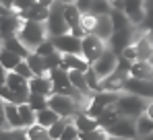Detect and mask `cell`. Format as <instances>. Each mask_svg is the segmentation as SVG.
<instances>
[{"label":"cell","instance_id":"obj_23","mask_svg":"<svg viewBox=\"0 0 153 140\" xmlns=\"http://www.w3.org/2000/svg\"><path fill=\"white\" fill-rule=\"evenodd\" d=\"M73 122H75L76 130L79 132H89V130H97L100 128V124H97V119L91 116H87L85 111H81V113H76L75 117H73Z\"/></svg>","mask_w":153,"mask_h":140},{"label":"cell","instance_id":"obj_49","mask_svg":"<svg viewBox=\"0 0 153 140\" xmlns=\"http://www.w3.org/2000/svg\"><path fill=\"white\" fill-rule=\"evenodd\" d=\"M39 4H44V6H52L54 4V0H37Z\"/></svg>","mask_w":153,"mask_h":140},{"label":"cell","instance_id":"obj_7","mask_svg":"<svg viewBox=\"0 0 153 140\" xmlns=\"http://www.w3.org/2000/svg\"><path fill=\"white\" fill-rule=\"evenodd\" d=\"M118 60H120V56H118V54H114V52L108 47L102 56H100V58H97V60L91 64V68L95 70V72L100 74V78L103 80V78H108V76H110V74L116 70V66H118Z\"/></svg>","mask_w":153,"mask_h":140},{"label":"cell","instance_id":"obj_45","mask_svg":"<svg viewBox=\"0 0 153 140\" xmlns=\"http://www.w3.org/2000/svg\"><path fill=\"white\" fill-rule=\"evenodd\" d=\"M112 10H122L124 13V0H112Z\"/></svg>","mask_w":153,"mask_h":140},{"label":"cell","instance_id":"obj_14","mask_svg":"<svg viewBox=\"0 0 153 140\" xmlns=\"http://www.w3.org/2000/svg\"><path fill=\"white\" fill-rule=\"evenodd\" d=\"M89 62L83 58V56H76V54H62V66L64 70H76V72H87L89 70Z\"/></svg>","mask_w":153,"mask_h":140},{"label":"cell","instance_id":"obj_41","mask_svg":"<svg viewBox=\"0 0 153 140\" xmlns=\"http://www.w3.org/2000/svg\"><path fill=\"white\" fill-rule=\"evenodd\" d=\"M122 58H124V60H128V62H137V60H139V54H137V46H134V43L126 46L124 49H122Z\"/></svg>","mask_w":153,"mask_h":140},{"label":"cell","instance_id":"obj_25","mask_svg":"<svg viewBox=\"0 0 153 140\" xmlns=\"http://www.w3.org/2000/svg\"><path fill=\"white\" fill-rule=\"evenodd\" d=\"M64 19L68 23V29H75L81 25V19H83V13L76 8V4H66L64 6Z\"/></svg>","mask_w":153,"mask_h":140},{"label":"cell","instance_id":"obj_56","mask_svg":"<svg viewBox=\"0 0 153 140\" xmlns=\"http://www.w3.org/2000/svg\"><path fill=\"white\" fill-rule=\"evenodd\" d=\"M0 4H2V0H0Z\"/></svg>","mask_w":153,"mask_h":140},{"label":"cell","instance_id":"obj_26","mask_svg":"<svg viewBox=\"0 0 153 140\" xmlns=\"http://www.w3.org/2000/svg\"><path fill=\"white\" fill-rule=\"evenodd\" d=\"M2 47H6V49H10V52H15V54H19L23 60H25L27 56L31 54V49L19 39V37H10V39H6L4 43H2Z\"/></svg>","mask_w":153,"mask_h":140},{"label":"cell","instance_id":"obj_42","mask_svg":"<svg viewBox=\"0 0 153 140\" xmlns=\"http://www.w3.org/2000/svg\"><path fill=\"white\" fill-rule=\"evenodd\" d=\"M0 99H2L4 103H17V99H15L13 91H10L4 83H0Z\"/></svg>","mask_w":153,"mask_h":140},{"label":"cell","instance_id":"obj_21","mask_svg":"<svg viewBox=\"0 0 153 140\" xmlns=\"http://www.w3.org/2000/svg\"><path fill=\"white\" fill-rule=\"evenodd\" d=\"M25 60H27L29 68L33 70V74H35V76H48V66H46V58H44V56H39V54L31 52Z\"/></svg>","mask_w":153,"mask_h":140},{"label":"cell","instance_id":"obj_32","mask_svg":"<svg viewBox=\"0 0 153 140\" xmlns=\"http://www.w3.org/2000/svg\"><path fill=\"white\" fill-rule=\"evenodd\" d=\"M73 117H60L52 128H48V132H50V138L52 140H60L62 138V132H64V128L68 126V122H71Z\"/></svg>","mask_w":153,"mask_h":140},{"label":"cell","instance_id":"obj_47","mask_svg":"<svg viewBox=\"0 0 153 140\" xmlns=\"http://www.w3.org/2000/svg\"><path fill=\"white\" fill-rule=\"evenodd\" d=\"M145 113L153 119V101H149V103H147V111H145Z\"/></svg>","mask_w":153,"mask_h":140},{"label":"cell","instance_id":"obj_2","mask_svg":"<svg viewBox=\"0 0 153 140\" xmlns=\"http://www.w3.org/2000/svg\"><path fill=\"white\" fill-rule=\"evenodd\" d=\"M147 99L139 97V95H132V93H120L118 101H116V107L118 111L122 113L124 117H132L137 119L139 116H143L147 111Z\"/></svg>","mask_w":153,"mask_h":140},{"label":"cell","instance_id":"obj_33","mask_svg":"<svg viewBox=\"0 0 153 140\" xmlns=\"http://www.w3.org/2000/svg\"><path fill=\"white\" fill-rule=\"evenodd\" d=\"M91 13L102 17V15H110L112 13V0H93L91 4Z\"/></svg>","mask_w":153,"mask_h":140},{"label":"cell","instance_id":"obj_11","mask_svg":"<svg viewBox=\"0 0 153 140\" xmlns=\"http://www.w3.org/2000/svg\"><path fill=\"white\" fill-rule=\"evenodd\" d=\"M19 29H21V19H19V15L8 13V15L0 17V41L4 43L6 39L17 37Z\"/></svg>","mask_w":153,"mask_h":140},{"label":"cell","instance_id":"obj_10","mask_svg":"<svg viewBox=\"0 0 153 140\" xmlns=\"http://www.w3.org/2000/svg\"><path fill=\"white\" fill-rule=\"evenodd\" d=\"M124 93H132L147 101H153V80H141V78L128 76L124 83Z\"/></svg>","mask_w":153,"mask_h":140},{"label":"cell","instance_id":"obj_5","mask_svg":"<svg viewBox=\"0 0 153 140\" xmlns=\"http://www.w3.org/2000/svg\"><path fill=\"white\" fill-rule=\"evenodd\" d=\"M108 49V43L100 39L97 35H93V33H89L87 37H83V47H81V56L89 62V64H93L100 56H102L103 52Z\"/></svg>","mask_w":153,"mask_h":140},{"label":"cell","instance_id":"obj_12","mask_svg":"<svg viewBox=\"0 0 153 140\" xmlns=\"http://www.w3.org/2000/svg\"><path fill=\"white\" fill-rule=\"evenodd\" d=\"M124 13L134 27H141L145 21V0H124Z\"/></svg>","mask_w":153,"mask_h":140},{"label":"cell","instance_id":"obj_27","mask_svg":"<svg viewBox=\"0 0 153 140\" xmlns=\"http://www.w3.org/2000/svg\"><path fill=\"white\" fill-rule=\"evenodd\" d=\"M19 113H21V119H23V128L37 124V111L29 103H19Z\"/></svg>","mask_w":153,"mask_h":140},{"label":"cell","instance_id":"obj_36","mask_svg":"<svg viewBox=\"0 0 153 140\" xmlns=\"http://www.w3.org/2000/svg\"><path fill=\"white\" fill-rule=\"evenodd\" d=\"M95 23H97V15H93V13H87V15H83V19H81V27H83L87 33H93Z\"/></svg>","mask_w":153,"mask_h":140},{"label":"cell","instance_id":"obj_40","mask_svg":"<svg viewBox=\"0 0 153 140\" xmlns=\"http://www.w3.org/2000/svg\"><path fill=\"white\" fill-rule=\"evenodd\" d=\"M76 138H79V130H76L75 122L71 119V122H68V126L64 128V132H62V138H60V140H76Z\"/></svg>","mask_w":153,"mask_h":140},{"label":"cell","instance_id":"obj_18","mask_svg":"<svg viewBox=\"0 0 153 140\" xmlns=\"http://www.w3.org/2000/svg\"><path fill=\"white\" fill-rule=\"evenodd\" d=\"M120 117H124V116H122V113L118 111V107H116V103H114V105L105 107L102 113L97 116V124H100V128H102L103 132H105V130H108L110 126H114V124H116V122H118Z\"/></svg>","mask_w":153,"mask_h":140},{"label":"cell","instance_id":"obj_53","mask_svg":"<svg viewBox=\"0 0 153 140\" xmlns=\"http://www.w3.org/2000/svg\"><path fill=\"white\" fill-rule=\"evenodd\" d=\"M103 140H110V138H108V134H105V138H103Z\"/></svg>","mask_w":153,"mask_h":140},{"label":"cell","instance_id":"obj_31","mask_svg":"<svg viewBox=\"0 0 153 140\" xmlns=\"http://www.w3.org/2000/svg\"><path fill=\"white\" fill-rule=\"evenodd\" d=\"M141 31L153 33V0H145V21L139 27Z\"/></svg>","mask_w":153,"mask_h":140},{"label":"cell","instance_id":"obj_28","mask_svg":"<svg viewBox=\"0 0 153 140\" xmlns=\"http://www.w3.org/2000/svg\"><path fill=\"white\" fill-rule=\"evenodd\" d=\"M58 119H60V116H58L54 109H50V107H46V109L37 111V124H39V126H44V128H52Z\"/></svg>","mask_w":153,"mask_h":140},{"label":"cell","instance_id":"obj_1","mask_svg":"<svg viewBox=\"0 0 153 140\" xmlns=\"http://www.w3.org/2000/svg\"><path fill=\"white\" fill-rule=\"evenodd\" d=\"M17 37H19L31 52H35L46 39H50V37H48L46 23H39V21H21V29H19V33H17Z\"/></svg>","mask_w":153,"mask_h":140},{"label":"cell","instance_id":"obj_35","mask_svg":"<svg viewBox=\"0 0 153 140\" xmlns=\"http://www.w3.org/2000/svg\"><path fill=\"white\" fill-rule=\"evenodd\" d=\"M37 4V0H15L13 2V13L15 15H21V13H25V10H29L31 6H35Z\"/></svg>","mask_w":153,"mask_h":140},{"label":"cell","instance_id":"obj_8","mask_svg":"<svg viewBox=\"0 0 153 140\" xmlns=\"http://www.w3.org/2000/svg\"><path fill=\"white\" fill-rule=\"evenodd\" d=\"M108 136H114V138H137L139 140V134H137V119L132 117H120L114 126H110L105 130Z\"/></svg>","mask_w":153,"mask_h":140},{"label":"cell","instance_id":"obj_52","mask_svg":"<svg viewBox=\"0 0 153 140\" xmlns=\"http://www.w3.org/2000/svg\"><path fill=\"white\" fill-rule=\"evenodd\" d=\"M143 140H153V134H151V136H145Z\"/></svg>","mask_w":153,"mask_h":140},{"label":"cell","instance_id":"obj_55","mask_svg":"<svg viewBox=\"0 0 153 140\" xmlns=\"http://www.w3.org/2000/svg\"><path fill=\"white\" fill-rule=\"evenodd\" d=\"M151 39H153V33H151Z\"/></svg>","mask_w":153,"mask_h":140},{"label":"cell","instance_id":"obj_34","mask_svg":"<svg viewBox=\"0 0 153 140\" xmlns=\"http://www.w3.org/2000/svg\"><path fill=\"white\" fill-rule=\"evenodd\" d=\"M27 103H29L35 111H42V109H46V107H48V97H46V95L31 93L29 97H27Z\"/></svg>","mask_w":153,"mask_h":140},{"label":"cell","instance_id":"obj_50","mask_svg":"<svg viewBox=\"0 0 153 140\" xmlns=\"http://www.w3.org/2000/svg\"><path fill=\"white\" fill-rule=\"evenodd\" d=\"M54 2H60V4H75L76 0H54Z\"/></svg>","mask_w":153,"mask_h":140},{"label":"cell","instance_id":"obj_13","mask_svg":"<svg viewBox=\"0 0 153 140\" xmlns=\"http://www.w3.org/2000/svg\"><path fill=\"white\" fill-rule=\"evenodd\" d=\"M134 46H137L139 60L151 62V60H153V39H151V33H147V31H141V35L137 37Z\"/></svg>","mask_w":153,"mask_h":140},{"label":"cell","instance_id":"obj_24","mask_svg":"<svg viewBox=\"0 0 153 140\" xmlns=\"http://www.w3.org/2000/svg\"><path fill=\"white\" fill-rule=\"evenodd\" d=\"M137 134H139V140H143L145 136H151L153 134V119L147 113L137 117Z\"/></svg>","mask_w":153,"mask_h":140},{"label":"cell","instance_id":"obj_17","mask_svg":"<svg viewBox=\"0 0 153 140\" xmlns=\"http://www.w3.org/2000/svg\"><path fill=\"white\" fill-rule=\"evenodd\" d=\"M29 91L50 97V95H54V85H52L50 76H33V78L29 80Z\"/></svg>","mask_w":153,"mask_h":140},{"label":"cell","instance_id":"obj_19","mask_svg":"<svg viewBox=\"0 0 153 140\" xmlns=\"http://www.w3.org/2000/svg\"><path fill=\"white\" fill-rule=\"evenodd\" d=\"M4 113H6V122H8L10 130H21L23 128V119H21V113H19V103H6Z\"/></svg>","mask_w":153,"mask_h":140},{"label":"cell","instance_id":"obj_16","mask_svg":"<svg viewBox=\"0 0 153 140\" xmlns=\"http://www.w3.org/2000/svg\"><path fill=\"white\" fill-rule=\"evenodd\" d=\"M48 17H50V6H44V4H39V2H37L35 6H31L29 10H25V13L19 15L21 21H39V23H46Z\"/></svg>","mask_w":153,"mask_h":140},{"label":"cell","instance_id":"obj_15","mask_svg":"<svg viewBox=\"0 0 153 140\" xmlns=\"http://www.w3.org/2000/svg\"><path fill=\"white\" fill-rule=\"evenodd\" d=\"M93 35H97L100 39L105 41V43L110 41V37L114 35V23H112V17H110V15L97 17V23H95V29H93Z\"/></svg>","mask_w":153,"mask_h":140},{"label":"cell","instance_id":"obj_57","mask_svg":"<svg viewBox=\"0 0 153 140\" xmlns=\"http://www.w3.org/2000/svg\"><path fill=\"white\" fill-rule=\"evenodd\" d=\"M151 62H153V60H151Z\"/></svg>","mask_w":153,"mask_h":140},{"label":"cell","instance_id":"obj_9","mask_svg":"<svg viewBox=\"0 0 153 140\" xmlns=\"http://www.w3.org/2000/svg\"><path fill=\"white\" fill-rule=\"evenodd\" d=\"M56 52L60 54H76L81 56V47H83V39L75 37L73 33H64V35H58V37H50Z\"/></svg>","mask_w":153,"mask_h":140},{"label":"cell","instance_id":"obj_20","mask_svg":"<svg viewBox=\"0 0 153 140\" xmlns=\"http://www.w3.org/2000/svg\"><path fill=\"white\" fill-rule=\"evenodd\" d=\"M68 78H71V83H73V87H75L79 93L83 95V97H87V99H91V91H89V87H87V78H85V72H76V70H68Z\"/></svg>","mask_w":153,"mask_h":140},{"label":"cell","instance_id":"obj_4","mask_svg":"<svg viewBox=\"0 0 153 140\" xmlns=\"http://www.w3.org/2000/svg\"><path fill=\"white\" fill-rule=\"evenodd\" d=\"M64 6L66 4H60V2H54L50 6V17L46 21L48 37H58V35H64V33L71 31L66 19H64Z\"/></svg>","mask_w":153,"mask_h":140},{"label":"cell","instance_id":"obj_48","mask_svg":"<svg viewBox=\"0 0 153 140\" xmlns=\"http://www.w3.org/2000/svg\"><path fill=\"white\" fill-rule=\"evenodd\" d=\"M8 13H13V10H8L4 4H0V17H4V15H8Z\"/></svg>","mask_w":153,"mask_h":140},{"label":"cell","instance_id":"obj_30","mask_svg":"<svg viewBox=\"0 0 153 140\" xmlns=\"http://www.w3.org/2000/svg\"><path fill=\"white\" fill-rule=\"evenodd\" d=\"M85 78H87V87H89V91H91V93L102 91V78H100V74L91 68V66H89L87 72H85Z\"/></svg>","mask_w":153,"mask_h":140},{"label":"cell","instance_id":"obj_43","mask_svg":"<svg viewBox=\"0 0 153 140\" xmlns=\"http://www.w3.org/2000/svg\"><path fill=\"white\" fill-rule=\"evenodd\" d=\"M75 4H76V8H79L83 15H87V13H91V4H93V0H76Z\"/></svg>","mask_w":153,"mask_h":140},{"label":"cell","instance_id":"obj_38","mask_svg":"<svg viewBox=\"0 0 153 140\" xmlns=\"http://www.w3.org/2000/svg\"><path fill=\"white\" fill-rule=\"evenodd\" d=\"M13 72H17L19 76H23V78H27V80H31L35 74H33V70L29 68V64H27V60H21V64L17 66V68L13 70Z\"/></svg>","mask_w":153,"mask_h":140},{"label":"cell","instance_id":"obj_3","mask_svg":"<svg viewBox=\"0 0 153 140\" xmlns=\"http://www.w3.org/2000/svg\"><path fill=\"white\" fill-rule=\"evenodd\" d=\"M48 107L54 109L60 117H75L76 113L83 111V107H81V103L76 99L66 97V95H58V93L48 97Z\"/></svg>","mask_w":153,"mask_h":140},{"label":"cell","instance_id":"obj_29","mask_svg":"<svg viewBox=\"0 0 153 140\" xmlns=\"http://www.w3.org/2000/svg\"><path fill=\"white\" fill-rule=\"evenodd\" d=\"M27 136H29V140H52L48 128H44V126H39V124L29 126V128H27Z\"/></svg>","mask_w":153,"mask_h":140},{"label":"cell","instance_id":"obj_39","mask_svg":"<svg viewBox=\"0 0 153 140\" xmlns=\"http://www.w3.org/2000/svg\"><path fill=\"white\" fill-rule=\"evenodd\" d=\"M35 54H39V56H44V58H48V56H52V54H56V47H54V43H52V39H46L42 46L35 49Z\"/></svg>","mask_w":153,"mask_h":140},{"label":"cell","instance_id":"obj_37","mask_svg":"<svg viewBox=\"0 0 153 140\" xmlns=\"http://www.w3.org/2000/svg\"><path fill=\"white\" fill-rule=\"evenodd\" d=\"M103 138H105V132L102 128H97V130H89V132H79L76 140H103Z\"/></svg>","mask_w":153,"mask_h":140},{"label":"cell","instance_id":"obj_44","mask_svg":"<svg viewBox=\"0 0 153 140\" xmlns=\"http://www.w3.org/2000/svg\"><path fill=\"white\" fill-rule=\"evenodd\" d=\"M4 101L0 99V130H10L8 128V122H6V113H4Z\"/></svg>","mask_w":153,"mask_h":140},{"label":"cell","instance_id":"obj_54","mask_svg":"<svg viewBox=\"0 0 153 140\" xmlns=\"http://www.w3.org/2000/svg\"><path fill=\"white\" fill-rule=\"evenodd\" d=\"M0 47H2V41H0Z\"/></svg>","mask_w":153,"mask_h":140},{"label":"cell","instance_id":"obj_6","mask_svg":"<svg viewBox=\"0 0 153 140\" xmlns=\"http://www.w3.org/2000/svg\"><path fill=\"white\" fill-rule=\"evenodd\" d=\"M4 85L13 91L15 99H17V103H27V97L31 95V91H29V80H27V78L19 76L17 72H8Z\"/></svg>","mask_w":153,"mask_h":140},{"label":"cell","instance_id":"obj_46","mask_svg":"<svg viewBox=\"0 0 153 140\" xmlns=\"http://www.w3.org/2000/svg\"><path fill=\"white\" fill-rule=\"evenodd\" d=\"M6 74H8V72H6V70H4V66L0 64V83H4V80H6Z\"/></svg>","mask_w":153,"mask_h":140},{"label":"cell","instance_id":"obj_22","mask_svg":"<svg viewBox=\"0 0 153 140\" xmlns=\"http://www.w3.org/2000/svg\"><path fill=\"white\" fill-rule=\"evenodd\" d=\"M21 60H23V58H21L19 54H15V52L6 49V47H0V64L4 66L6 72H13V70L21 64Z\"/></svg>","mask_w":153,"mask_h":140},{"label":"cell","instance_id":"obj_51","mask_svg":"<svg viewBox=\"0 0 153 140\" xmlns=\"http://www.w3.org/2000/svg\"><path fill=\"white\" fill-rule=\"evenodd\" d=\"M110 140H137V138H114V136H108Z\"/></svg>","mask_w":153,"mask_h":140}]
</instances>
